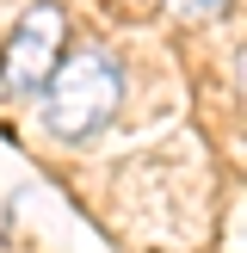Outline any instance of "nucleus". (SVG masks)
I'll list each match as a JSON object with an SVG mask.
<instances>
[{
	"label": "nucleus",
	"instance_id": "nucleus-1",
	"mask_svg": "<svg viewBox=\"0 0 247 253\" xmlns=\"http://www.w3.org/2000/svg\"><path fill=\"white\" fill-rule=\"evenodd\" d=\"M43 124L62 136V142H81V136L105 130L111 111L124 105V68L105 56V49H74V56L56 62L43 93Z\"/></svg>",
	"mask_w": 247,
	"mask_h": 253
},
{
	"label": "nucleus",
	"instance_id": "nucleus-2",
	"mask_svg": "<svg viewBox=\"0 0 247 253\" xmlns=\"http://www.w3.org/2000/svg\"><path fill=\"white\" fill-rule=\"evenodd\" d=\"M62 31H68V19H62L56 0L25 6V19L12 25L6 49H0V81H6V93H43L49 86V74H56V62H62Z\"/></svg>",
	"mask_w": 247,
	"mask_h": 253
},
{
	"label": "nucleus",
	"instance_id": "nucleus-3",
	"mask_svg": "<svg viewBox=\"0 0 247 253\" xmlns=\"http://www.w3.org/2000/svg\"><path fill=\"white\" fill-rule=\"evenodd\" d=\"M173 12H179V19H216L222 6H229V0H167Z\"/></svg>",
	"mask_w": 247,
	"mask_h": 253
}]
</instances>
